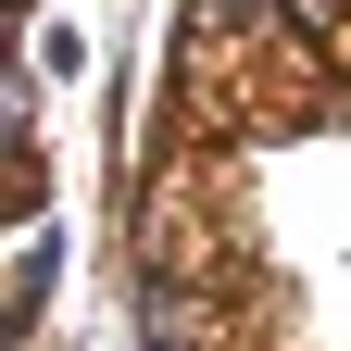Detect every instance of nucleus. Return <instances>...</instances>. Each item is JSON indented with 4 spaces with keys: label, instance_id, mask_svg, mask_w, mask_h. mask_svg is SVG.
Segmentation results:
<instances>
[{
    "label": "nucleus",
    "instance_id": "nucleus-1",
    "mask_svg": "<svg viewBox=\"0 0 351 351\" xmlns=\"http://www.w3.org/2000/svg\"><path fill=\"white\" fill-rule=\"evenodd\" d=\"M51 276H63V251H51V239H38V251L13 263V339L38 326V301H51Z\"/></svg>",
    "mask_w": 351,
    "mask_h": 351
}]
</instances>
